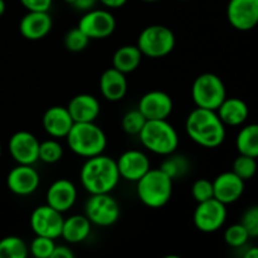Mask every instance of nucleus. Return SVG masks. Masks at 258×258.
<instances>
[{
	"label": "nucleus",
	"instance_id": "obj_1",
	"mask_svg": "<svg viewBox=\"0 0 258 258\" xmlns=\"http://www.w3.org/2000/svg\"><path fill=\"white\" fill-rule=\"evenodd\" d=\"M120 179L116 160L103 154L87 158L80 171L81 184L90 194L111 193Z\"/></svg>",
	"mask_w": 258,
	"mask_h": 258
},
{
	"label": "nucleus",
	"instance_id": "obj_2",
	"mask_svg": "<svg viewBox=\"0 0 258 258\" xmlns=\"http://www.w3.org/2000/svg\"><path fill=\"white\" fill-rule=\"evenodd\" d=\"M185 130L189 138L207 149L218 148L226 139V125L214 110L197 107L188 115Z\"/></svg>",
	"mask_w": 258,
	"mask_h": 258
},
{
	"label": "nucleus",
	"instance_id": "obj_3",
	"mask_svg": "<svg viewBox=\"0 0 258 258\" xmlns=\"http://www.w3.org/2000/svg\"><path fill=\"white\" fill-rule=\"evenodd\" d=\"M66 138L68 148L86 159L100 155L107 146L105 131L95 122H75Z\"/></svg>",
	"mask_w": 258,
	"mask_h": 258
},
{
	"label": "nucleus",
	"instance_id": "obj_4",
	"mask_svg": "<svg viewBox=\"0 0 258 258\" xmlns=\"http://www.w3.org/2000/svg\"><path fill=\"white\" fill-rule=\"evenodd\" d=\"M136 194L148 208H163L173 194V180L160 168L150 169L136 181Z\"/></svg>",
	"mask_w": 258,
	"mask_h": 258
},
{
	"label": "nucleus",
	"instance_id": "obj_5",
	"mask_svg": "<svg viewBox=\"0 0 258 258\" xmlns=\"http://www.w3.org/2000/svg\"><path fill=\"white\" fill-rule=\"evenodd\" d=\"M138 136L144 148L156 155L173 154L179 146V135L168 118L148 120Z\"/></svg>",
	"mask_w": 258,
	"mask_h": 258
},
{
	"label": "nucleus",
	"instance_id": "obj_6",
	"mask_svg": "<svg viewBox=\"0 0 258 258\" xmlns=\"http://www.w3.org/2000/svg\"><path fill=\"white\" fill-rule=\"evenodd\" d=\"M136 45L145 57L163 58L173 52L175 47V35L173 30L165 25H149L141 30Z\"/></svg>",
	"mask_w": 258,
	"mask_h": 258
},
{
	"label": "nucleus",
	"instance_id": "obj_7",
	"mask_svg": "<svg viewBox=\"0 0 258 258\" xmlns=\"http://www.w3.org/2000/svg\"><path fill=\"white\" fill-rule=\"evenodd\" d=\"M227 97L226 86L221 77L214 73H202L191 86V98L197 107L217 111Z\"/></svg>",
	"mask_w": 258,
	"mask_h": 258
},
{
	"label": "nucleus",
	"instance_id": "obj_8",
	"mask_svg": "<svg viewBox=\"0 0 258 258\" xmlns=\"http://www.w3.org/2000/svg\"><path fill=\"white\" fill-rule=\"evenodd\" d=\"M86 217L98 227H110L120 218V204L110 193L90 194L85 206Z\"/></svg>",
	"mask_w": 258,
	"mask_h": 258
},
{
	"label": "nucleus",
	"instance_id": "obj_9",
	"mask_svg": "<svg viewBox=\"0 0 258 258\" xmlns=\"http://www.w3.org/2000/svg\"><path fill=\"white\" fill-rule=\"evenodd\" d=\"M227 219V206L216 198L198 203L194 211L193 222L198 231L213 233L221 229Z\"/></svg>",
	"mask_w": 258,
	"mask_h": 258
},
{
	"label": "nucleus",
	"instance_id": "obj_10",
	"mask_svg": "<svg viewBox=\"0 0 258 258\" xmlns=\"http://www.w3.org/2000/svg\"><path fill=\"white\" fill-rule=\"evenodd\" d=\"M78 28L90 39H105L111 37L116 29V19L106 9H91L82 15Z\"/></svg>",
	"mask_w": 258,
	"mask_h": 258
},
{
	"label": "nucleus",
	"instance_id": "obj_11",
	"mask_svg": "<svg viewBox=\"0 0 258 258\" xmlns=\"http://www.w3.org/2000/svg\"><path fill=\"white\" fill-rule=\"evenodd\" d=\"M62 213L55 211L54 208L48 204L39 206L32 212L30 216V228L34 232L35 236L48 237L55 239L60 237L63 227Z\"/></svg>",
	"mask_w": 258,
	"mask_h": 258
},
{
	"label": "nucleus",
	"instance_id": "obj_12",
	"mask_svg": "<svg viewBox=\"0 0 258 258\" xmlns=\"http://www.w3.org/2000/svg\"><path fill=\"white\" fill-rule=\"evenodd\" d=\"M39 141L29 131H17L9 140L10 156L23 165H33L39 160Z\"/></svg>",
	"mask_w": 258,
	"mask_h": 258
},
{
	"label": "nucleus",
	"instance_id": "obj_13",
	"mask_svg": "<svg viewBox=\"0 0 258 258\" xmlns=\"http://www.w3.org/2000/svg\"><path fill=\"white\" fill-rule=\"evenodd\" d=\"M227 18L234 29L247 32L258 24V0H229Z\"/></svg>",
	"mask_w": 258,
	"mask_h": 258
},
{
	"label": "nucleus",
	"instance_id": "obj_14",
	"mask_svg": "<svg viewBox=\"0 0 258 258\" xmlns=\"http://www.w3.org/2000/svg\"><path fill=\"white\" fill-rule=\"evenodd\" d=\"M40 184L39 173L33 165L18 164L9 171L7 176V185L15 196L27 197L34 193Z\"/></svg>",
	"mask_w": 258,
	"mask_h": 258
},
{
	"label": "nucleus",
	"instance_id": "obj_15",
	"mask_svg": "<svg viewBox=\"0 0 258 258\" xmlns=\"http://www.w3.org/2000/svg\"><path fill=\"white\" fill-rule=\"evenodd\" d=\"M138 108L146 120H166L174 108L173 100L164 91H149L139 101Z\"/></svg>",
	"mask_w": 258,
	"mask_h": 258
},
{
	"label": "nucleus",
	"instance_id": "obj_16",
	"mask_svg": "<svg viewBox=\"0 0 258 258\" xmlns=\"http://www.w3.org/2000/svg\"><path fill=\"white\" fill-rule=\"evenodd\" d=\"M118 174L121 179L127 181H136L143 178L150 170V159L141 150H127L116 160Z\"/></svg>",
	"mask_w": 258,
	"mask_h": 258
},
{
	"label": "nucleus",
	"instance_id": "obj_17",
	"mask_svg": "<svg viewBox=\"0 0 258 258\" xmlns=\"http://www.w3.org/2000/svg\"><path fill=\"white\" fill-rule=\"evenodd\" d=\"M45 199L48 206L64 213L75 206L77 201V188L68 179H58L50 184Z\"/></svg>",
	"mask_w": 258,
	"mask_h": 258
},
{
	"label": "nucleus",
	"instance_id": "obj_18",
	"mask_svg": "<svg viewBox=\"0 0 258 258\" xmlns=\"http://www.w3.org/2000/svg\"><path fill=\"white\" fill-rule=\"evenodd\" d=\"M214 198L223 204H232L238 201L244 191V180L233 171H224L213 180Z\"/></svg>",
	"mask_w": 258,
	"mask_h": 258
},
{
	"label": "nucleus",
	"instance_id": "obj_19",
	"mask_svg": "<svg viewBox=\"0 0 258 258\" xmlns=\"http://www.w3.org/2000/svg\"><path fill=\"white\" fill-rule=\"evenodd\" d=\"M53 27L48 12H28L19 23V32L25 39L39 40L49 34Z\"/></svg>",
	"mask_w": 258,
	"mask_h": 258
},
{
	"label": "nucleus",
	"instance_id": "obj_20",
	"mask_svg": "<svg viewBox=\"0 0 258 258\" xmlns=\"http://www.w3.org/2000/svg\"><path fill=\"white\" fill-rule=\"evenodd\" d=\"M72 116L68 112L67 107L63 106H52L44 112L42 118V125L45 133L54 139L66 138L72 128Z\"/></svg>",
	"mask_w": 258,
	"mask_h": 258
},
{
	"label": "nucleus",
	"instance_id": "obj_21",
	"mask_svg": "<svg viewBox=\"0 0 258 258\" xmlns=\"http://www.w3.org/2000/svg\"><path fill=\"white\" fill-rule=\"evenodd\" d=\"M67 110L75 122H95L100 116L101 105L95 96L80 93L71 98Z\"/></svg>",
	"mask_w": 258,
	"mask_h": 258
},
{
	"label": "nucleus",
	"instance_id": "obj_22",
	"mask_svg": "<svg viewBox=\"0 0 258 258\" xmlns=\"http://www.w3.org/2000/svg\"><path fill=\"white\" fill-rule=\"evenodd\" d=\"M101 95L111 102L122 100L127 93V78L116 68H107L100 77Z\"/></svg>",
	"mask_w": 258,
	"mask_h": 258
},
{
	"label": "nucleus",
	"instance_id": "obj_23",
	"mask_svg": "<svg viewBox=\"0 0 258 258\" xmlns=\"http://www.w3.org/2000/svg\"><path fill=\"white\" fill-rule=\"evenodd\" d=\"M219 118L224 125L239 126L248 118L249 110L247 103L238 97H226L217 108Z\"/></svg>",
	"mask_w": 258,
	"mask_h": 258
},
{
	"label": "nucleus",
	"instance_id": "obj_24",
	"mask_svg": "<svg viewBox=\"0 0 258 258\" xmlns=\"http://www.w3.org/2000/svg\"><path fill=\"white\" fill-rule=\"evenodd\" d=\"M91 229H92V223L86 217V214L85 216L75 214L63 221L60 237H63L68 243H81L88 238V236L91 234Z\"/></svg>",
	"mask_w": 258,
	"mask_h": 258
},
{
	"label": "nucleus",
	"instance_id": "obj_25",
	"mask_svg": "<svg viewBox=\"0 0 258 258\" xmlns=\"http://www.w3.org/2000/svg\"><path fill=\"white\" fill-rule=\"evenodd\" d=\"M141 59L143 53L140 52L138 45H122L113 53L112 67L127 75L138 70Z\"/></svg>",
	"mask_w": 258,
	"mask_h": 258
},
{
	"label": "nucleus",
	"instance_id": "obj_26",
	"mask_svg": "<svg viewBox=\"0 0 258 258\" xmlns=\"http://www.w3.org/2000/svg\"><path fill=\"white\" fill-rule=\"evenodd\" d=\"M239 154L258 158V123H251L241 128L236 139Z\"/></svg>",
	"mask_w": 258,
	"mask_h": 258
},
{
	"label": "nucleus",
	"instance_id": "obj_27",
	"mask_svg": "<svg viewBox=\"0 0 258 258\" xmlns=\"http://www.w3.org/2000/svg\"><path fill=\"white\" fill-rule=\"evenodd\" d=\"M160 169L174 181L175 179H180L186 175L190 169V163L186 156L173 153L166 155L165 160L161 163Z\"/></svg>",
	"mask_w": 258,
	"mask_h": 258
},
{
	"label": "nucleus",
	"instance_id": "obj_28",
	"mask_svg": "<svg viewBox=\"0 0 258 258\" xmlns=\"http://www.w3.org/2000/svg\"><path fill=\"white\" fill-rule=\"evenodd\" d=\"M29 247L20 237L8 236L0 239V258H25Z\"/></svg>",
	"mask_w": 258,
	"mask_h": 258
},
{
	"label": "nucleus",
	"instance_id": "obj_29",
	"mask_svg": "<svg viewBox=\"0 0 258 258\" xmlns=\"http://www.w3.org/2000/svg\"><path fill=\"white\" fill-rule=\"evenodd\" d=\"M39 160L45 164H55L62 159L63 156V148L58 140L48 139V140L42 141L39 144Z\"/></svg>",
	"mask_w": 258,
	"mask_h": 258
},
{
	"label": "nucleus",
	"instance_id": "obj_30",
	"mask_svg": "<svg viewBox=\"0 0 258 258\" xmlns=\"http://www.w3.org/2000/svg\"><path fill=\"white\" fill-rule=\"evenodd\" d=\"M232 171H233L237 176H239L242 180H249V179L253 178L257 173L256 158L239 154L238 158H236V160L233 161Z\"/></svg>",
	"mask_w": 258,
	"mask_h": 258
},
{
	"label": "nucleus",
	"instance_id": "obj_31",
	"mask_svg": "<svg viewBox=\"0 0 258 258\" xmlns=\"http://www.w3.org/2000/svg\"><path fill=\"white\" fill-rule=\"evenodd\" d=\"M146 118L143 113L140 112L139 108L135 110H130L123 115L122 121H121V126H122V130L125 131L127 135H139L140 131L143 130L144 125L146 123Z\"/></svg>",
	"mask_w": 258,
	"mask_h": 258
},
{
	"label": "nucleus",
	"instance_id": "obj_32",
	"mask_svg": "<svg viewBox=\"0 0 258 258\" xmlns=\"http://www.w3.org/2000/svg\"><path fill=\"white\" fill-rule=\"evenodd\" d=\"M251 238L247 232V229L244 228L243 224L239 222V223L232 224L224 232V242H226L228 246L233 247V248H241L244 244L248 242V239Z\"/></svg>",
	"mask_w": 258,
	"mask_h": 258
},
{
	"label": "nucleus",
	"instance_id": "obj_33",
	"mask_svg": "<svg viewBox=\"0 0 258 258\" xmlns=\"http://www.w3.org/2000/svg\"><path fill=\"white\" fill-rule=\"evenodd\" d=\"M90 40V38L80 28L76 27L66 33L63 43H64V47L71 52H82L88 47Z\"/></svg>",
	"mask_w": 258,
	"mask_h": 258
},
{
	"label": "nucleus",
	"instance_id": "obj_34",
	"mask_svg": "<svg viewBox=\"0 0 258 258\" xmlns=\"http://www.w3.org/2000/svg\"><path fill=\"white\" fill-rule=\"evenodd\" d=\"M54 247V239L43 236H35L29 246V252L37 258H52Z\"/></svg>",
	"mask_w": 258,
	"mask_h": 258
},
{
	"label": "nucleus",
	"instance_id": "obj_35",
	"mask_svg": "<svg viewBox=\"0 0 258 258\" xmlns=\"http://www.w3.org/2000/svg\"><path fill=\"white\" fill-rule=\"evenodd\" d=\"M191 196L197 203H202V202L214 198L213 181L204 178L196 180L191 185Z\"/></svg>",
	"mask_w": 258,
	"mask_h": 258
},
{
	"label": "nucleus",
	"instance_id": "obj_36",
	"mask_svg": "<svg viewBox=\"0 0 258 258\" xmlns=\"http://www.w3.org/2000/svg\"><path fill=\"white\" fill-rule=\"evenodd\" d=\"M241 223L248 232L251 238L258 237V206H252L242 214Z\"/></svg>",
	"mask_w": 258,
	"mask_h": 258
},
{
	"label": "nucleus",
	"instance_id": "obj_37",
	"mask_svg": "<svg viewBox=\"0 0 258 258\" xmlns=\"http://www.w3.org/2000/svg\"><path fill=\"white\" fill-rule=\"evenodd\" d=\"M28 12H49L53 0H20Z\"/></svg>",
	"mask_w": 258,
	"mask_h": 258
},
{
	"label": "nucleus",
	"instance_id": "obj_38",
	"mask_svg": "<svg viewBox=\"0 0 258 258\" xmlns=\"http://www.w3.org/2000/svg\"><path fill=\"white\" fill-rule=\"evenodd\" d=\"M75 253L72 249L67 246H57L55 244L54 251L52 253V258H73Z\"/></svg>",
	"mask_w": 258,
	"mask_h": 258
},
{
	"label": "nucleus",
	"instance_id": "obj_39",
	"mask_svg": "<svg viewBox=\"0 0 258 258\" xmlns=\"http://www.w3.org/2000/svg\"><path fill=\"white\" fill-rule=\"evenodd\" d=\"M98 0H76L75 4L72 5L75 9L81 10V12H88V10L93 9Z\"/></svg>",
	"mask_w": 258,
	"mask_h": 258
},
{
	"label": "nucleus",
	"instance_id": "obj_40",
	"mask_svg": "<svg viewBox=\"0 0 258 258\" xmlns=\"http://www.w3.org/2000/svg\"><path fill=\"white\" fill-rule=\"evenodd\" d=\"M98 2L105 7L110 8V9H117V8L123 7L127 3V0H98Z\"/></svg>",
	"mask_w": 258,
	"mask_h": 258
},
{
	"label": "nucleus",
	"instance_id": "obj_41",
	"mask_svg": "<svg viewBox=\"0 0 258 258\" xmlns=\"http://www.w3.org/2000/svg\"><path fill=\"white\" fill-rule=\"evenodd\" d=\"M246 258H258V247H251V248L247 249V252L244 253Z\"/></svg>",
	"mask_w": 258,
	"mask_h": 258
},
{
	"label": "nucleus",
	"instance_id": "obj_42",
	"mask_svg": "<svg viewBox=\"0 0 258 258\" xmlns=\"http://www.w3.org/2000/svg\"><path fill=\"white\" fill-rule=\"evenodd\" d=\"M5 10H7V4H5L4 0H0V17L4 15Z\"/></svg>",
	"mask_w": 258,
	"mask_h": 258
},
{
	"label": "nucleus",
	"instance_id": "obj_43",
	"mask_svg": "<svg viewBox=\"0 0 258 258\" xmlns=\"http://www.w3.org/2000/svg\"><path fill=\"white\" fill-rule=\"evenodd\" d=\"M63 2H64V3H67V4H71V5H73V4H75V2H76V0H63Z\"/></svg>",
	"mask_w": 258,
	"mask_h": 258
},
{
	"label": "nucleus",
	"instance_id": "obj_44",
	"mask_svg": "<svg viewBox=\"0 0 258 258\" xmlns=\"http://www.w3.org/2000/svg\"><path fill=\"white\" fill-rule=\"evenodd\" d=\"M141 2H144V3H155V2H159V0H141Z\"/></svg>",
	"mask_w": 258,
	"mask_h": 258
},
{
	"label": "nucleus",
	"instance_id": "obj_45",
	"mask_svg": "<svg viewBox=\"0 0 258 258\" xmlns=\"http://www.w3.org/2000/svg\"><path fill=\"white\" fill-rule=\"evenodd\" d=\"M0 158H2V145H0Z\"/></svg>",
	"mask_w": 258,
	"mask_h": 258
},
{
	"label": "nucleus",
	"instance_id": "obj_46",
	"mask_svg": "<svg viewBox=\"0 0 258 258\" xmlns=\"http://www.w3.org/2000/svg\"><path fill=\"white\" fill-rule=\"evenodd\" d=\"M179 2H186V0H179Z\"/></svg>",
	"mask_w": 258,
	"mask_h": 258
}]
</instances>
